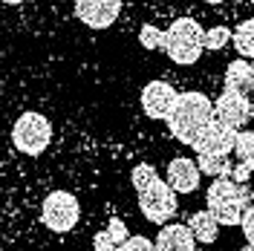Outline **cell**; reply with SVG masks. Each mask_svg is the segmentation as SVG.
<instances>
[{
  "label": "cell",
  "instance_id": "7a4b0ae2",
  "mask_svg": "<svg viewBox=\"0 0 254 251\" xmlns=\"http://www.w3.org/2000/svg\"><path fill=\"white\" fill-rule=\"evenodd\" d=\"M252 205V190H246V185L234 182L231 176L214 179L205 190V208L220 220V225H240Z\"/></svg>",
  "mask_w": 254,
  "mask_h": 251
},
{
  "label": "cell",
  "instance_id": "3957f363",
  "mask_svg": "<svg viewBox=\"0 0 254 251\" xmlns=\"http://www.w3.org/2000/svg\"><path fill=\"white\" fill-rule=\"evenodd\" d=\"M162 49L174 63L190 66L199 61V55L205 49V29L193 17H179L165 29V47Z\"/></svg>",
  "mask_w": 254,
  "mask_h": 251
},
{
  "label": "cell",
  "instance_id": "d6986e66",
  "mask_svg": "<svg viewBox=\"0 0 254 251\" xmlns=\"http://www.w3.org/2000/svg\"><path fill=\"white\" fill-rule=\"evenodd\" d=\"M234 38V32H228L225 26H214L205 32V49L208 52H220L222 47H228V41Z\"/></svg>",
  "mask_w": 254,
  "mask_h": 251
},
{
  "label": "cell",
  "instance_id": "cb8c5ba5",
  "mask_svg": "<svg viewBox=\"0 0 254 251\" xmlns=\"http://www.w3.org/2000/svg\"><path fill=\"white\" fill-rule=\"evenodd\" d=\"M240 228H243L246 243H249V246H254V205L246 211V217H243V222H240Z\"/></svg>",
  "mask_w": 254,
  "mask_h": 251
},
{
  "label": "cell",
  "instance_id": "8fae6325",
  "mask_svg": "<svg viewBox=\"0 0 254 251\" xmlns=\"http://www.w3.org/2000/svg\"><path fill=\"white\" fill-rule=\"evenodd\" d=\"M168 185L179 193V196H185V193H193V190L199 188V182H202V171H199V165L188 156H176L168 162Z\"/></svg>",
  "mask_w": 254,
  "mask_h": 251
},
{
  "label": "cell",
  "instance_id": "ba28073f",
  "mask_svg": "<svg viewBox=\"0 0 254 251\" xmlns=\"http://www.w3.org/2000/svg\"><path fill=\"white\" fill-rule=\"evenodd\" d=\"M237 133L240 130H231V127L220 125L217 119L202 130V136L193 141V150L196 156L205 153V156H231L234 153V144H237Z\"/></svg>",
  "mask_w": 254,
  "mask_h": 251
},
{
  "label": "cell",
  "instance_id": "4316f807",
  "mask_svg": "<svg viewBox=\"0 0 254 251\" xmlns=\"http://www.w3.org/2000/svg\"><path fill=\"white\" fill-rule=\"evenodd\" d=\"M237 251H254V246H249V243H246V246H243V249H237Z\"/></svg>",
  "mask_w": 254,
  "mask_h": 251
},
{
  "label": "cell",
  "instance_id": "52a82bcc",
  "mask_svg": "<svg viewBox=\"0 0 254 251\" xmlns=\"http://www.w3.org/2000/svg\"><path fill=\"white\" fill-rule=\"evenodd\" d=\"M214 119L220 125L231 127V130H243L252 119V98L234 90H225V93L214 101Z\"/></svg>",
  "mask_w": 254,
  "mask_h": 251
},
{
  "label": "cell",
  "instance_id": "d4e9b609",
  "mask_svg": "<svg viewBox=\"0 0 254 251\" xmlns=\"http://www.w3.org/2000/svg\"><path fill=\"white\" fill-rule=\"evenodd\" d=\"M252 165H246V162H237V165H234V173H231V179H234V182H240V185H246V182H249V179H252Z\"/></svg>",
  "mask_w": 254,
  "mask_h": 251
},
{
  "label": "cell",
  "instance_id": "f546056e",
  "mask_svg": "<svg viewBox=\"0 0 254 251\" xmlns=\"http://www.w3.org/2000/svg\"><path fill=\"white\" fill-rule=\"evenodd\" d=\"M196 251H208V249H196Z\"/></svg>",
  "mask_w": 254,
  "mask_h": 251
},
{
  "label": "cell",
  "instance_id": "ac0fdd59",
  "mask_svg": "<svg viewBox=\"0 0 254 251\" xmlns=\"http://www.w3.org/2000/svg\"><path fill=\"white\" fill-rule=\"evenodd\" d=\"M159 179V173L153 165H147V162H142V165H136L133 171H130V182H133V188H136V193H142L147 185H153Z\"/></svg>",
  "mask_w": 254,
  "mask_h": 251
},
{
  "label": "cell",
  "instance_id": "9a60e30c",
  "mask_svg": "<svg viewBox=\"0 0 254 251\" xmlns=\"http://www.w3.org/2000/svg\"><path fill=\"white\" fill-rule=\"evenodd\" d=\"M196 165H199V171L211 176V179H220V176H231L234 173V165H231V156H205V153H199L196 156Z\"/></svg>",
  "mask_w": 254,
  "mask_h": 251
},
{
  "label": "cell",
  "instance_id": "7c38bea8",
  "mask_svg": "<svg viewBox=\"0 0 254 251\" xmlns=\"http://www.w3.org/2000/svg\"><path fill=\"white\" fill-rule=\"evenodd\" d=\"M153 243H156V251H196V237L190 225H182V222L162 225Z\"/></svg>",
  "mask_w": 254,
  "mask_h": 251
},
{
  "label": "cell",
  "instance_id": "603a6c76",
  "mask_svg": "<svg viewBox=\"0 0 254 251\" xmlns=\"http://www.w3.org/2000/svg\"><path fill=\"white\" fill-rule=\"evenodd\" d=\"M93 249L95 251H122V249H119V243L107 234V228H104V231H98V234L93 237Z\"/></svg>",
  "mask_w": 254,
  "mask_h": 251
},
{
  "label": "cell",
  "instance_id": "9c48e42d",
  "mask_svg": "<svg viewBox=\"0 0 254 251\" xmlns=\"http://www.w3.org/2000/svg\"><path fill=\"white\" fill-rule=\"evenodd\" d=\"M122 12V0H75V15L90 29H107Z\"/></svg>",
  "mask_w": 254,
  "mask_h": 251
},
{
  "label": "cell",
  "instance_id": "5bb4252c",
  "mask_svg": "<svg viewBox=\"0 0 254 251\" xmlns=\"http://www.w3.org/2000/svg\"><path fill=\"white\" fill-rule=\"evenodd\" d=\"M190 231H193V237H196V243H214L217 237H220V220L211 214V211H196V214H190Z\"/></svg>",
  "mask_w": 254,
  "mask_h": 251
},
{
  "label": "cell",
  "instance_id": "8992f818",
  "mask_svg": "<svg viewBox=\"0 0 254 251\" xmlns=\"http://www.w3.org/2000/svg\"><path fill=\"white\" fill-rule=\"evenodd\" d=\"M176 196L179 193L168 185V179H156L153 185H147L139 193V208H142L144 220L153 225H168V220H174L176 208H179Z\"/></svg>",
  "mask_w": 254,
  "mask_h": 251
},
{
  "label": "cell",
  "instance_id": "2e32d148",
  "mask_svg": "<svg viewBox=\"0 0 254 251\" xmlns=\"http://www.w3.org/2000/svg\"><path fill=\"white\" fill-rule=\"evenodd\" d=\"M231 44H234V49H237L240 58H254V17L243 20L237 29H234Z\"/></svg>",
  "mask_w": 254,
  "mask_h": 251
},
{
  "label": "cell",
  "instance_id": "277c9868",
  "mask_svg": "<svg viewBox=\"0 0 254 251\" xmlns=\"http://www.w3.org/2000/svg\"><path fill=\"white\" fill-rule=\"evenodd\" d=\"M52 141V125L41 113H23L12 127V144L26 156H41Z\"/></svg>",
  "mask_w": 254,
  "mask_h": 251
},
{
  "label": "cell",
  "instance_id": "1f68e13d",
  "mask_svg": "<svg viewBox=\"0 0 254 251\" xmlns=\"http://www.w3.org/2000/svg\"><path fill=\"white\" fill-rule=\"evenodd\" d=\"M252 3H254V0H252Z\"/></svg>",
  "mask_w": 254,
  "mask_h": 251
},
{
  "label": "cell",
  "instance_id": "f1b7e54d",
  "mask_svg": "<svg viewBox=\"0 0 254 251\" xmlns=\"http://www.w3.org/2000/svg\"><path fill=\"white\" fill-rule=\"evenodd\" d=\"M252 122H254V98H252Z\"/></svg>",
  "mask_w": 254,
  "mask_h": 251
},
{
  "label": "cell",
  "instance_id": "6da1fadb",
  "mask_svg": "<svg viewBox=\"0 0 254 251\" xmlns=\"http://www.w3.org/2000/svg\"><path fill=\"white\" fill-rule=\"evenodd\" d=\"M165 122H168L171 136H174L176 141L193 147V141L202 136V130L214 122V101H211L205 93H199V90L179 93L174 110H171V116H168Z\"/></svg>",
  "mask_w": 254,
  "mask_h": 251
},
{
  "label": "cell",
  "instance_id": "44dd1931",
  "mask_svg": "<svg viewBox=\"0 0 254 251\" xmlns=\"http://www.w3.org/2000/svg\"><path fill=\"white\" fill-rule=\"evenodd\" d=\"M107 234L119 243V249L125 246L127 240H130V231H127V225H125V220H119V217H113L110 222H107Z\"/></svg>",
  "mask_w": 254,
  "mask_h": 251
},
{
  "label": "cell",
  "instance_id": "4dcf8cb0",
  "mask_svg": "<svg viewBox=\"0 0 254 251\" xmlns=\"http://www.w3.org/2000/svg\"><path fill=\"white\" fill-rule=\"evenodd\" d=\"M252 199H254V188H252Z\"/></svg>",
  "mask_w": 254,
  "mask_h": 251
},
{
  "label": "cell",
  "instance_id": "484cf974",
  "mask_svg": "<svg viewBox=\"0 0 254 251\" xmlns=\"http://www.w3.org/2000/svg\"><path fill=\"white\" fill-rule=\"evenodd\" d=\"M3 3H6V6H20L23 0H3Z\"/></svg>",
  "mask_w": 254,
  "mask_h": 251
},
{
  "label": "cell",
  "instance_id": "e0dca14e",
  "mask_svg": "<svg viewBox=\"0 0 254 251\" xmlns=\"http://www.w3.org/2000/svg\"><path fill=\"white\" fill-rule=\"evenodd\" d=\"M234 156H237V162H246L254 168V130H240L237 133Z\"/></svg>",
  "mask_w": 254,
  "mask_h": 251
},
{
  "label": "cell",
  "instance_id": "4fadbf2b",
  "mask_svg": "<svg viewBox=\"0 0 254 251\" xmlns=\"http://www.w3.org/2000/svg\"><path fill=\"white\" fill-rule=\"evenodd\" d=\"M225 90H234V93H243V95L254 93V63L249 58H237V61L228 63V69H225Z\"/></svg>",
  "mask_w": 254,
  "mask_h": 251
},
{
  "label": "cell",
  "instance_id": "30bf717a",
  "mask_svg": "<svg viewBox=\"0 0 254 251\" xmlns=\"http://www.w3.org/2000/svg\"><path fill=\"white\" fill-rule=\"evenodd\" d=\"M176 98H179V93L168 81H150L142 90V110L147 119H156V122L159 119H168L176 104Z\"/></svg>",
  "mask_w": 254,
  "mask_h": 251
},
{
  "label": "cell",
  "instance_id": "5b68a950",
  "mask_svg": "<svg viewBox=\"0 0 254 251\" xmlns=\"http://www.w3.org/2000/svg\"><path fill=\"white\" fill-rule=\"evenodd\" d=\"M41 220L49 231L55 234H66L72 231L81 220V205L69 190H52L44 205H41Z\"/></svg>",
  "mask_w": 254,
  "mask_h": 251
},
{
  "label": "cell",
  "instance_id": "83f0119b",
  "mask_svg": "<svg viewBox=\"0 0 254 251\" xmlns=\"http://www.w3.org/2000/svg\"><path fill=\"white\" fill-rule=\"evenodd\" d=\"M205 3H214V6H217V3H222V0H205Z\"/></svg>",
  "mask_w": 254,
  "mask_h": 251
},
{
  "label": "cell",
  "instance_id": "7402d4cb",
  "mask_svg": "<svg viewBox=\"0 0 254 251\" xmlns=\"http://www.w3.org/2000/svg\"><path fill=\"white\" fill-rule=\"evenodd\" d=\"M122 251H156V243L147 240V237H142V234H136L122 246Z\"/></svg>",
  "mask_w": 254,
  "mask_h": 251
},
{
  "label": "cell",
  "instance_id": "ffe728a7",
  "mask_svg": "<svg viewBox=\"0 0 254 251\" xmlns=\"http://www.w3.org/2000/svg\"><path fill=\"white\" fill-rule=\"evenodd\" d=\"M139 44H142L144 49L165 47V32L159 29V26H153V23H144L142 32H139Z\"/></svg>",
  "mask_w": 254,
  "mask_h": 251
}]
</instances>
